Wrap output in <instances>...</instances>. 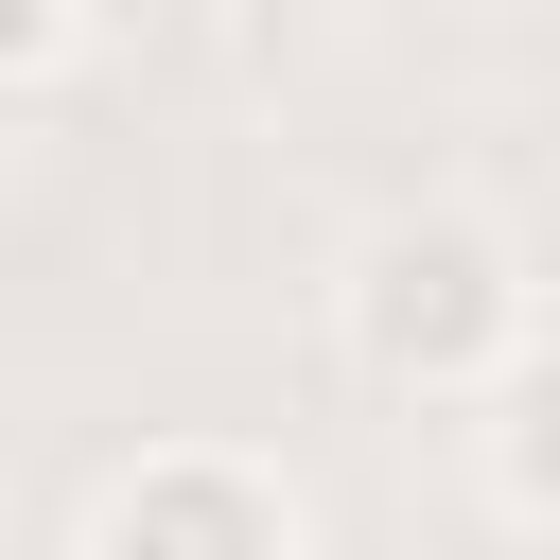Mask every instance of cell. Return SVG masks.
<instances>
[{
	"label": "cell",
	"instance_id": "cell-1",
	"mask_svg": "<svg viewBox=\"0 0 560 560\" xmlns=\"http://www.w3.org/2000/svg\"><path fill=\"white\" fill-rule=\"evenodd\" d=\"M332 332L402 402H490L542 350V280H525V245L490 210H385L350 245V280H332Z\"/></svg>",
	"mask_w": 560,
	"mask_h": 560
},
{
	"label": "cell",
	"instance_id": "cell-2",
	"mask_svg": "<svg viewBox=\"0 0 560 560\" xmlns=\"http://www.w3.org/2000/svg\"><path fill=\"white\" fill-rule=\"evenodd\" d=\"M315 525H298V490L262 472V455H228V438H158L140 472H105V508H88V560H298Z\"/></svg>",
	"mask_w": 560,
	"mask_h": 560
},
{
	"label": "cell",
	"instance_id": "cell-3",
	"mask_svg": "<svg viewBox=\"0 0 560 560\" xmlns=\"http://www.w3.org/2000/svg\"><path fill=\"white\" fill-rule=\"evenodd\" d=\"M490 490H508L525 525H560V332L490 385Z\"/></svg>",
	"mask_w": 560,
	"mask_h": 560
},
{
	"label": "cell",
	"instance_id": "cell-4",
	"mask_svg": "<svg viewBox=\"0 0 560 560\" xmlns=\"http://www.w3.org/2000/svg\"><path fill=\"white\" fill-rule=\"evenodd\" d=\"M70 35H88V0H0V88L70 70Z\"/></svg>",
	"mask_w": 560,
	"mask_h": 560
}]
</instances>
